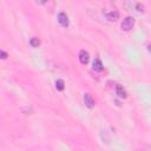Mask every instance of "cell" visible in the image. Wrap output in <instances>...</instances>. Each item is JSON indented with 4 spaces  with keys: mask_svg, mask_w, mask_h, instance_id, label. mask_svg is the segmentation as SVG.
Segmentation results:
<instances>
[{
    "mask_svg": "<svg viewBox=\"0 0 151 151\" xmlns=\"http://www.w3.org/2000/svg\"><path fill=\"white\" fill-rule=\"evenodd\" d=\"M134 25H135V19L132 17H126L122 23V29L124 31H130L134 27Z\"/></svg>",
    "mask_w": 151,
    "mask_h": 151,
    "instance_id": "cell-1",
    "label": "cell"
},
{
    "mask_svg": "<svg viewBox=\"0 0 151 151\" xmlns=\"http://www.w3.org/2000/svg\"><path fill=\"white\" fill-rule=\"evenodd\" d=\"M58 23L63 26V27H67L70 25V21H69V17L64 13V12H60L58 14Z\"/></svg>",
    "mask_w": 151,
    "mask_h": 151,
    "instance_id": "cell-2",
    "label": "cell"
},
{
    "mask_svg": "<svg viewBox=\"0 0 151 151\" xmlns=\"http://www.w3.org/2000/svg\"><path fill=\"white\" fill-rule=\"evenodd\" d=\"M90 60V56H89V52L85 51V50H80L79 52V61L83 64V65H85V64H88Z\"/></svg>",
    "mask_w": 151,
    "mask_h": 151,
    "instance_id": "cell-3",
    "label": "cell"
},
{
    "mask_svg": "<svg viewBox=\"0 0 151 151\" xmlns=\"http://www.w3.org/2000/svg\"><path fill=\"white\" fill-rule=\"evenodd\" d=\"M84 103L89 109H92V107L95 106V100H93V98L91 97L90 93H85L84 95Z\"/></svg>",
    "mask_w": 151,
    "mask_h": 151,
    "instance_id": "cell-4",
    "label": "cell"
},
{
    "mask_svg": "<svg viewBox=\"0 0 151 151\" xmlns=\"http://www.w3.org/2000/svg\"><path fill=\"white\" fill-rule=\"evenodd\" d=\"M92 69L95 70V71H97V72H102L103 71V69H104V66H103V64H102V61H100V59H95V61H93V65H92Z\"/></svg>",
    "mask_w": 151,
    "mask_h": 151,
    "instance_id": "cell-5",
    "label": "cell"
},
{
    "mask_svg": "<svg viewBox=\"0 0 151 151\" xmlns=\"http://www.w3.org/2000/svg\"><path fill=\"white\" fill-rule=\"evenodd\" d=\"M116 92H117L118 97H120V98H126V97H127V93H126L125 89L123 88V86H120V85H117V86H116Z\"/></svg>",
    "mask_w": 151,
    "mask_h": 151,
    "instance_id": "cell-6",
    "label": "cell"
},
{
    "mask_svg": "<svg viewBox=\"0 0 151 151\" xmlns=\"http://www.w3.org/2000/svg\"><path fill=\"white\" fill-rule=\"evenodd\" d=\"M118 18H119V14H118L117 11H112V12L106 14V19L109 20V21H116Z\"/></svg>",
    "mask_w": 151,
    "mask_h": 151,
    "instance_id": "cell-7",
    "label": "cell"
},
{
    "mask_svg": "<svg viewBox=\"0 0 151 151\" xmlns=\"http://www.w3.org/2000/svg\"><path fill=\"white\" fill-rule=\"evenodd\" d=\"M64 88H65V83H64L63 79H57L56 80V89L58 91H63Z\"/></svg>",
    "mask_w": 151,
    "mask_h": 151,
    "instance_id": "cell-8",
    "label": "cell"
},
{
    "mask_svg": "<svg viewBox=\"0 0 151 151\" xmlns=\"http://www.w3.org/2000/svg\"><path fill=\"white\" fill-rule=\"evenodd\" d=\"M30 44H31L32 47H39L41 42H40V39H39V38L33 37V38H31V40H30Z\"/></svg>",
    "mask_w": 151,
    "mask_h": 151,
    "instance_id": "cell-9",
    "label": "cell"
},
{
    "mask_svg": "<svg viewBox=\"0 0 151 151\" xmlns=\"http://www.w3.org/2000/svg\"><path fill=\"white\" fill-rule=\"evenodd\" d=\"M0 56H1V59H6V58H7V53H6L4 50L0 51Z\"/></svg>",
    "mask_w": 151,
    "mask_h": 151,
    "instance_id": "cell-10",
    "label": "cell"
},
{
    "mask_svg": "<svg viewBox=\"0 0 151 151\" xmlns=\"http://www.w3.org/2000/svg\"><path fill=\"white\" fill-rule=\"evenodd\" d=\"M136 6H137V11L138 12H143V5L142 4L138 3V4H136Z\"/></svg>",
    "mask_w": 151,
    "mask_h": 151,
    "instance_id": "cell-11",
    "label": "cell"
},
{
    "mask_svg": "<svg viewBox=\"0 0 151 151\" xmlns=\"http://www.w3.org/2000/svg\"><path fill=\"white\" fill-rule=\"evenodd\" d=\"M144 151H151V146L150 145H145L144 146Z\"/></svg>",
    "mask_w": 151,
    "mask_h": 151,
    "instance_id": "cell-12",
    "label": "cell"
},
{
    "mask_svg": "<svg viewBox=\"0 0 151 151\" xmlns=\"http://www.w3.org/2000/svg\"><path fill=\"white\" fill-rule=\"evenodd\" d=\"M148 50H149V51H150V52H151V44H150V45H149V46H148Z\"/></svg>",
    "mask_w": 151,
    "mask_h": 151,
    "instance_id": "cell-13",
    "label": "cell"
}]
</instances>
